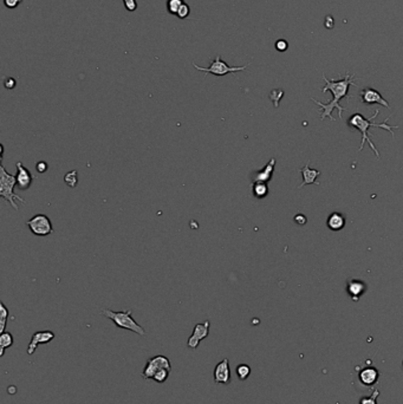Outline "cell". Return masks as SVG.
I'll list each match as a JSON object with an SVG mask.
<instances>
[{
    "instance_id": "cell-16",
    "label": "cell",
    "mask_w": 403,
    "mask_h": 404,
    "mask_svg": "<svg viewBox=\"0 0 403 404\" xmlns=\"http://www.w3.org/2000/svg\"><path fill=\"white\" fill-rule=\"evenodd\" d=\"M366 291V284L360 280H349L348 281V292L351 295L352 300L357 301L362 293Z\"/></svg>"
},
{
    "instance_id": "cell-14",
    "label": "cell",
    "mask_w": 403,
    "mask_h": 404,
    "mask_svg": "<svg viewBox=\"0 0 403 404\" xmlns=\"http://www.w3.org/2000/svg\"><path fill=\"white\" fill-rule=\"evenodd\" d=\"M358 378H360V381L362 384L371 387V385H374L377 383L378 378H380V372H378V370L376 369L375 367H366L361 370L360 375H358Z\"/></svg>"
},
{
    "instance_id": "cell-1",
    "label": "cell",
    "mask_w": 403,
    "mask_h": 404,
    "mask_svg": "<svg viewBox=\"0 0 403 404\" xmlns=\"http://www.w3.org/2000/svg\"><path fill=\"white\" fill-rule=\"evenodd\" d=\"M323 79L325 82V86L322 91L323 92L330 91L331 94H332L333 98L330 102H328L327 104L316 101L315 98H311V101L315 102L318 107H321L319 108V111H323L321 115V119L329 117L331 121H335V118L332 117V111L335 109L338 110V117L342 118V112L344 111V108L341 107L339 101L344 97H349L348 96L349 88H350L351 85H356L355 84V76H351V74L346 73L344 78L338 79V80L328 79L327 77L323 76Z\"/></svg>"
},
{
    "instance_id": "cell-29",
    "label": "cell",
    "mask_w": 403,
    "mask_h": 404,
    "mask_svg": "<svg viewBox=\"0 0 403 404\" xmlns=\"http://www.w3.org/2000/svg\"><path fill=\"white\" fill-rule=\"evenodd\" d=\"M288 47H289V44L286 40L280 39V40L276 41V49L280 51V52H284V51L288 50Z\"/></svg>"
},
{
    "instance_id": "cell-4",
    "label": "cell",
    "mask_w": 403,
    "mask_h": 404,
    "mask_svg": "<svg viewBox=\"0 0 403 404\" xmlns=\"http://www.w3.org/2000/svg\"><path fill=\"white\" fill-rule=\"evenodd\" d=\"M17 185V178L16 175L8 174L4 168V166H0V195L7 201L16 211L19 209L18 205L16 203V200L23 202L25 205V200L22 196L14 193V187Z\"/></svg>"
},
{
    "instance_id": "cell-3",
    "label": "cell",
    "mask_w": 403,
    "mask_h": 404,
    "mask_svg": "<svg viewBox=\"0 0 403 404\" xmlns=\"http://www.w3.org/2000/svg\"><path fill=\"white\" fill-rule=\"evenodd\" d=\"M102 314L106 318L111 320L114 324L119 329H124V330H129L135 332L139 336H145L146 331L141 325L136 323V320L133 318V311L125 310V311H111L109 309L102 310Z\"/></svg>"
},
{
    "instance_id": "cell-23",
    "label": "cell",
    "mask_w": 403,
    "mask_h": 404,
    "mask_svg": "<svg viewBox=\"0 0 403 404\" xmlns=\"http://www.w3.org/2000/svg\"><path fill=\"white\" fill-rule=\"evenodd\" d=\"M64 181L65 184H67L69 187L71 188H74L78 184V176H77V172L76 170H71V172H69L67 175L64 176Z\"/></svg>"
},
{
    "instance_id": "cell-8",
    "label": "cell",
    "mask_w": 403,
    "mask_h": 404,
    "mask_svg": "<svg viewBox=\"0 0 403 404\" xmlns=\"http://www.w3.org/2000/svg\"><path fill=\"white\" fill-rule=\"evenodd\" d=\"M210 328H211L210 320H206V322L200 323V324H196L194 326L192 336L188 338L187 342L188 348L192 350L198 349L199 344L201 343L205 338H207L208 334H210Z\"/></svg>"
},
{
    "instance_id": "cell-18",
    "label": "cell",
    "mask_w": 403,
    "mask_h": 404,
    "mask_svg": "<svg viewBox=\"0 0 403 404\" xmlns=\"http://www.w3.org/2000/svg\"><path fill=\"white\" fill-rule=\"evenodd\" d=\"M13 336L10 332H2L0 334V357H4L5 350L13 345Z\"/></svg>"
},
{
    "instance_id": "cell-27",
    "label": "cell",
    "mask_w": 403,
    "mask_h": 404,
    "mask_svg": "<svg viewBox=\"0 0 403 404\" xmlns=\"http://www.w3.org/2000/svg\"><path fill=\"white\" fill-rule=\"evenodd\" d=\"M122 1H123L124 7L127 8V10L129 11V12L136 11V8H137V2H136V0H122Z\"/></svg>"
},
{
    "instance_id": "cell-21",
    "label": "cell",
    "mask_w": 403,
    "mask_h": 404,
    "mask_svg": "<svg viewBox=\"0 0 403 404\" xmlns=\"http://www.w3.org/2000/svg\"><path fill=\"white\" fill-rule=\"evenodd\" d=\"M8 312L7 307L5 306L4 303L0 304V332H5V328H6V323H7V319H8Z\"/></svg>"
},
{
    "instance_id": "cell-22",
    "label": "cell",
    "mask_w": 403,
    "mask_h": 404,
    "mask_svg": "<svg viewBox=\"0 0 403 404\" xmlns=\"http://www.w3.org/2000/svg\"><path fill=\"white\" fill-rule=\"evenodd\" d=\"M235 372L239 377L240 381H245V379L249 378V376L251 375V367L250 365L247 364H239L235 369Z\"/></svg>"
},
{
    "instance_id": "cell-9",
    "label": "cell",
    "mask_w": 403,
    "mask_h": 404,
    "mask_svg": "<svg viewBox=\"0 0 403 404\" xmlns=\"http://www.w3.org/2000/svg\"><path fill=\"white\" fill-rule=\"evenodd\" d=\"M213 376L214 382H216L217 384L227 385L231 383V369H229L228 358H223L220 363H218L216 365Z\"/></svg>"
},
{
    "instance_id": "cell-11",
    "label": "cell",
    "mask_w": 403,
    "mask_h": 404,
    "mask_svg": "<svg viewBox=\"0 0 403 404\" xmlns=\"http://www.w3.org/2000/svg\"><path fill=\"white\" fill-rule=\"evenodd\" d=\"M17 187L19 188L20 190H26L31 187L32 181H34L35 176L31 174V172L24 167V164L22 162H17Z\"/></svg>"
},
{
    "instance_id": "cell-12",
    "label": "cell",
    "mask_w": 403,
    "mask_h": 404,
    "mask_svg": "<svg viewBox=\"0 0 403 404\" xmlns=\"http://www.w3.org/2000/svg\"><path fill=\"white\" fill-rule=\"evenodd\" d=\"M360 96H361V101H362V103L364 104H381V106H383L386 108H390L389 103H388V102L384 100L383 97H382V95L380 94V92L372 88L363 89L362 91L360 92Z\"/></svg>"
},
{
    "instance_id": "cell-28",
    "label": "cell",
    "mask_w": 403,
    "mask_h": 404,
    "mask_svg": "<svg viewBox=\"0 0 403 404\" xmlns=\"http://www.w3.org/2000/svg\"><path fill=\"white\" fill-rule=\"evenodd\" d=\"M49 169V164H47L45 161H39V162L36 163V170H37L39 174H44V173L47 172Z\"/></svg>"
},
{
    "instance_id": "cell-31",
    "label": "cell",
    "mask_w": 403,
    "mask_h": 404,
    "mask_svg": "<svg viewBox=\"0 0 403 404\" xmlns=\"http://www.w3.org/2000/svg\"><path fill=\"white\" fill-rule=\"evenodd\" d=\"M16 84H17L16 79L12 78V77H8V78H6L5 82H4L5 88L8 89V90H12V89L16 88Z\"/></svg>"
},
{
    "instance_id": "cell-32",
    "label": "cell",
    "mask_w": 403,
    "mask_h": 404,
    "mask_svg": "<svg viewBox=\"0 0 403 404\" xmlns=\"http://www.w3.org/2000/svg\"><path fill=\"white\" fill-rule=\"evenodd\" d=\"M0 148H1V162H2V160H4V146L0 145Z\"/></svg>"
},
{
    "instance_id": "cell-24",
    "label": "cell",
    "mask_w": 403,
    "mask_h": 404,
    "mask_svg": "<svg viewBox=\"0 0 403 404\" xmlns=\"http://www.w3.org/2000/svg\"><path fill=\"white\" fill-rule=\"evenodd\" d=\"M171 371L172 370H168V369H161L157 371L156 373H155L153 379L157 383H165L167 379H168L169 375H171Z\"/></svg>"
},
{
    "instance_id": "cell-15",
    "label": "cell",
    "mask_w": 403,
    "mask_h": 404,
    "mask_svg": "<svg viewBox=\"0 0 403 404\" xmlns=\"http://www.w3.org/2000/svg\"><path fill=\"white\" fill-rule=\"evenodd\" d=\"M299 172L303 174V184H301L298 188H303L304 185L306 184H319L318 182H316V179L321 175V172L310 168L309 162H307V164H305L303 168H300Z\"/></svg>"
},
{
    "instance_id": "cell-6",
    "label": "cell",
    "mask_w": 403,
    "mask_h": 404,
    "mask_svg": "<svg viewBox=\"0 0 403 404\" xmlns=\"http://www.w3.org/2000/svg\"><path fill=\"white\" fill-rule=\"evenodd\" d=\"M26 226L29 227L32 234L37 236H47L53 233V226L50 218L45 214H37L31 219L26 221Z\"/></svg>"
},
{
    "instance_id": "cell-25",
    "label": "cell",
    "mask_w": 403,
    "mask_h": 404,
    "mask_svg": "<svg viewBox=\"0 0 403 404\" xmlns=\"http://www.w3.org/2000/svg\"><path fill=\"white\" fill-rule=\"evenodd\" d=\"M189 14H190L189 5H187L186 2H183V5L181 6L180 10H179L178 14H176V16L180 18V19H187V18L189 17Z\"/></svg>"
},
{
    "instance_id": "cell-17",
    "label": "cell",
    "mask_w": 403,
    "mask_h": 404,
    "mask_svg": "<svg viewBox=\"0 0 403 404\" xmlns=\"http://www.w3.org/2000/svg\"><path fill=\"white\" fill-rule=\"evenodd\" d=\"M345 226V217L338 212H335L328 218V227L331 230H341Z\"/></svg>"
},
{
    "instance_id": "cell-30",
    "label": "cell",
    "mask_w": 403,
    "mask_h": 404,
    "mask_svg": "<svg viewBox=\"0 0 403 404\" xmlns=\"http://www.w3.org/2000/svg\"><path fill=\"white\" fill-rule=\"evenodd\" d=\"M22 1L23 0H4V4L7 8H16L22 4Z\"/></svg>"
},
{
    "instance_id": "cell-10",
    "label": "cell",
    "mask_w": 403,
    "mask_h": 404,
    "mask_svg": "<svg viewBox=\"0 0 403 404\" xmlns=\"http://www.w3.org/2000/svg\"><path fill=\"white\" fill-rule=\"evenodd\" d=\"M52 339H55V333L52 331H38L34 333L31 340H30L29 346H28V354L29 355H34L37 350L38 345L40 344H47L51 342Z\"/></svg>"
},
{
    "instance_id": "cell-20",
    "label": "cell",
    "mask_w": 403,
    "mask_h": 404,
    "mask_svg": "<svg viewBox=\"0 0 403 404\" xmlns=\"http://www.w3.org/2000/svg\"><path fill=\"white\" fill-rule=\"evenodd\" d=\"M183 2V0H167V11L173 16H176Z\"/></svg>"
},
{
    "instance_id": "cell-7",
    "label": "cell",
    "mask_w": 403,
    "mask_h": 404,
    "mask_svg": "<svg viewBox=\"0 0 403 404\" xmlns=\"http://www.w3.org/2000/svg\"><path fill=\"white\" fill-rule=\"evenodd\" d=\"M161 369H168L172 370L171 361L166 357V356L157 355L154 357H150L146 363L145 369H143L141 376L143 379H153L155 373Z\"/></svg>"
},
{
    "instance_id": "cell-26",
    "label": "cell",
    "mask_w": 403,
    "mask_h": 404,
    "mask_svg": "<svg viewBox=\"0 0 403 404\" xmlns=\"http://www.w3.org/2000/svg\"><path fill=\"white\" fill-rule=\"evenodd\" d=\"M378 395H380V391L375 390L374 394L370 397H363V399H361L360 404H377L376 403V400H377Z\"/></svg>"
},
{
    "instance_id": "cell-13",
    "label": "cell",
    "mask_w": 403,
    "mask_h": 404,
    "mask_svg": "<svg viewBox=\"0 0 403 404\" xmlns=\"http://www.w3.org/2000/svg\"><path fill=\"white\" fill-rule=\"evenodd\" d=\"M274 167H276V158H271L264 168L259 170V172L253 173L252 175L253 184H255V182H265V184H267V182L272 179Z\"/></svg>"
},
{
    "instance_id": "cell-19",
    "label": "cell",
    "mask_w": 403,
    "mask_h": 404,
    "mask_svg": "<svg viewBox=\"0 0 403 404\" xmlns=\"http://www.w3.org/2000/svg\"><path fill=\"white\" fill-rule=\"evenodd\" d=\"M252 190L253 195H255L256 199H264V197H266L268 194L267 184H265V182H255V184H252Z\"/></svg>"
},
{
    "instance_id": "cell-5",
    "label": "cell",
    "mask_w": 403,
    "mask_h": 404,
    "mask_svg": "<svg viewBox=\"0 0 403 404\" xmlns=\"http://www.w3.org/2000/svg\"><path fill=\"white\" fill-rule=\"evenodd\" d=\"M193 65L196 70L202 71V73H212V74H214V76H219V77L226 76V74H228V73H238V71H244L245 69H247V67H249V64L244 65V67H229L227 63L222 61L220 56H217L216 58L212 61L211 65L208 68H201V67H199V65H196L195 63H194Z\"/></svg>"
},
{
    "instance_id": "cell-2",
    "label": "cell",
    "mask_w": 403,
    "mask_h": 404,
    "mask_svg": "<svg viewBox=\"0 0 403 404\" xmlns=\"http://www.w3.org/2000/svg\"><path fill=\"white\" fill-rule=\"evenodd\" d=\"M378 112H380V110H376L374 115L371 116V117L369 118H366L363 115H361V113H354V115L351 116L350 119H349V124L351 125L352 128H355V129L360 130L361 134H362V140H361V147L358 148V150H362L364 148V145L366 143H368L370 148H371V150H374L376 157H380V151L377 150V148H376L374 143H372V141L370 140V136L371 135L369 134V130L371 129V128H381V129H384L387 131H389L390 134L394 136V130L395 129H399V127H392V125H388L387 124V121L389 119V117L386 118V121L383 122V123H376L374 122V119L377 117Z\"/></svg>"
}]
</instances>
